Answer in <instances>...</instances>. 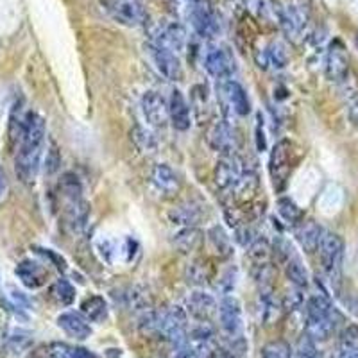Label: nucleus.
<instances>
[{
	"label": "nucleus",
	"mask_w": 358,
	"mask_h": 358,
	"mask_svg": "<svg viewBox=\"0 0 358 358\" xmlns=\"http://www.w3.org/2000/svg\"><path fill=\"white\" fill-rule=\"evenodd\" d=\"M45 134H47V126L43 117L31 111L27 115L24 136L17 155V176L24 183H33L36 179L41 165V155H43Z\"/></svg>",
	"instance_id": "obj_1"
},
{
	"label": "nucleus",
	"mask_w": 358,
	"mask_h": 358,
	"mask_svg": "<svg viewBox=\"0 0 358 358\" xmlns=\"http://www.w3.org/2000/svg\"><path fill=\"white\" fill-rule=\"evenodd\" d=\"M335 310L330 299L322 294H315L306 303V335L313 341H328L337 324Z\"/></svg>",
	"instance_id": "obj_2"
},
{
	"label": "nucleus",
	"mask_w": 358,
	"mask_h": 358,
	"mask_svg": "<svg viewBox=\"0 0 358 358\" xmlns=\"http://www.w3.org/2000/svg\"><path fill=\"white\" fill-rule=\"evenodd\" d=\"M101 6L111 20L126 27H142L147 22V13L138 0H101Z\"/></svg>",
	"instance_id": "obj_3"
},
{
	"label": "nucleus",
	"mask_w": 358,
	"mask_h": 358,
	"mask_svg": "<svg viewBox=\"0 0 358 358\" xmlns=\"http://www.w3.org/2000/svg\"><path fill=\"white\" fill-rule=\"evenodd\" d=\"M158 335L163 341L171 342L174 346L185 348L188 335L187 312L181 306H171V308L159 313Z\"/></svg>",
	"instance_id": "obj_4"
},
{
	"label": "nucleus",
	"mask_w": 358,
	"mask_h": 358,
	"mask_svg": "<svg viewBox=\"0 0 358 358\" xmlns=\"http://www.w3.org/2000/svg\"><path fill=\"white\" fill-rule=\"evenodd\" d=\"M317 252L324 273L328 274V278L335 280L338 273H341L342 257H344V242H342V238L337 233L324 231Z\"/></svg>",
	"instance_id": "obj_5"
},
{
	"label": "nucleus",
	"mask_w": 358,
	"mask_h": 358,
	"mask_svg": "<svg viewBox=\"0 0 358 358\" xmlns=\"http://www.w3.org/2000/svg\"><path fill=\"white\" fill-rule=\"evenodd\" d=\"M188 20H190L194 31L203 38H215L220 31L219 17H217L215 9L208 4L206 0L190 2Z\"/></svg>",
	"instance_id": "obj_6"
},
{
	"label": "nucleus",
	"mask_w": 358,
	"mask_h": 358,
	"mask_svg": "<svg viewBox=\"0 0 358 358\" xmlns=\"http://www.w3.org/2000/svg\"><path fill=\"white\" fill-rule=\"evenodd\" d=\"M268 172L276 190H283L290 172H292V143L289 140H281L274 145L268 159Z\"/></svg>",
	"instance_id": "obj_7"
},
{
	"label": "nucleus",
	"mask_w": 358,
	"mask_h": 358,
	"mask_svg": "<svg viewBox=\"0 0 358 358\" xmlns=\"http://www.w3.org/2000/svg\"><path fill=\"white\" fill-rule=\"evenodd\" d=\"M220 104H222L224 113L238 115V117H248L251 111V102H249L248 92L241 83L231 81V79H224L219 85V94Z\"/></svg>",
	"instance_id": "obj_8"
},
{
	"label": "nucleus",
	"mask_w": 358,
	"mask_h": 358,
	"mask_svg": "<svg viewBox=\"0 0 358 358\" xmlns=\"http://www.w3.org/2000/svg\"><path fill=\"white\" fill-rule=\"evenodd\" d=\"M220 328L231 341H238L244 334V317H242L241 301L235 296H224L219 303Z\"/></svg>",
	"instance_id": "obj_9"
},
{
	"label": "nucleus",
	"mask_w": 358,
	"mask_h": 358,
	"mask_svg": "<svg viewBox=\"0 0 358 358\" xmlns=\"http://www.w3.org/2000/svg\"><path fill=\"white\" fill-rule=\"evenodd\" d=\"M326 78L331 83H344L350 76V54H348L344 41L335 38L328 47L324 63Z\"/></svg>",
	"instance_id": "obj_10"
},
{
	"label": "nucleus",
	"mask_w": 358,
	"mask_h": 358,
	"mask_svg": "<svg viewBox=\"0 0 358 358\" xmlns=\"http://www.w3.org/2000/svg\"><path fill=\"white\" fill-rule=\"evenodd\" d=\"M204 69L206 72L212 76V78L224 81V79H229L233 72H235V59H233V54L229 52L228 47L224 45H212L210 49L206 50V56H204Z\"/></svg>",
	"instance_id": "obj_11"
},
{
	"label": "nucleus",
	"mask_w": 358,
	"mask_h": 358,
	"mask_svg": "<svg viewBox=\"0 0 358 358\" xmlns=\"http://www.w3.org/2000/svg\"><path fill=\"white\" fill-rule=\"evenodd\" d=\"M248 171L241 158L236 155H224L222 158L217 162L215 167V183L220 190H233L242 174Z\"/></svg>",
	"instance_id": "obj_12"
},
{
	"label": "nucleus",
	"mask_w": 358,
	"mask_h": 358,
	"mask_svg": "<svg viewBox=\"0 0 358 358\" xmlns=\"http://www.w3.org/2000/svg\"><path fill=\"white\" fill-rule=\"evenodd\" d=\"M213 330L206 322L201 321V326L194 328L190 334L187 335V342H185V350L188 351V355L196 358H212L213 351H215V344H213Z\"/></svg>",
	"instance_id": "obj_13"
},
{
	"label": "nucleus",
	"mask_w": 358,
	"mask_h": 358,
	"mask_svg": "<svg viewBox=\"0 0 358 358\" xmlns=\"http://www.w3.org/2000/svg\"><path fill=\"white\" fill-rule=\"evenodd\" d=\"M151 185L163 199H172L181 190V179L167 163H158L151 171Z\"/></svg>",
	"instance_id": "obj_14"
},
{
	"label": "nucleus",
	"mask_w": 358,
	"mask_h": 358,
	"mask_svg": "<svg viewBox=\"0 0 358 358\" xmlns=\"http://www.w3.org/2000/svg\"><path fill=\"white\" fill-rule=\"evenodd\" d=\"M142 113L145 122L152 127H163L171 120L167 99L155 90L147 92L142 97Z\"/></svg>",
	"instance_id": "obj_15"
},
{
	"label": "nucleus",
	"mask_w": 358,
	"mask_h": 358,
	"mask_svg": "<svg viewBox=\"0 0 358 358\" xmlns=\"http://www.w3.org/2000/svg\"><path fill=\"white\" fill-rule=\"evenodd\" d=\"M152 43L169 49L172 52H181L187 43V33L185 27L178 22H169V24H159L158 27L152 31Z\"/></svg>",
	"instance_id": "obj_16"
},
{
	"label": "nucleus",
	"mask_w": 358,
	"mask_h": 358,
	"mask_svg": "<svg viewBox=\"0 0 358 358\" xmlns=\"http://www.w3.org/2000/svg\"><path fill=\"white\" fill-rule=\"evenodd\" d=\"M149 52H151L155 66L163 78H167L169 81H179L183 78V66H181L178 54L155 43H149Z\"/></svg>",
	"instance_id": "obj_17"
},
{
	"label": "nucleus",
	"mask_w": 358,
	"mask_h": 358,
	"mask_svg": "<svg viewBox=\"0 0 358 358\" xmlns=\"http://www.w3.org/2000/svg\"><path fill=\"white\" fill-rule=\"evenodd\" d=\"M208 143L220 155H236V136L228 120H217L208 131Z\"/></svg>",
	"instance_id": "obj_18"
},
{
	"label": "nucleus",
	"mask_w": 358,
	"mask_h": 358,
	"mask_svg": "<svg viewBox=\"0 0 358 358\" xmlns=\"http://www.w3.org/2000/svg\"><path fill=\"white\" fill-rule=\"evenodd\" d=\"M322 233L324 231H322V228L315 222V220L303 219L301 222L296 224V231H294V235H296L297 244L301 245L303 251L312 255V252L317 251L319 244H321Z\"/></svg>",
	"instance_id": "obj_19"
},
{
	"label": "nucleus",
	"mask_w": 358,
	"mask_h": 358,
	"mask_svg": "<svg viewBox=\"0 0 358 358\" xmlns=\"http://www.w3.org/2000/svg\"><path fill=\"white\" fill-rule=\"evenodd\" d=\"M308 20V9L303 6H287L280 11V25L289 38L299 36Z\"/></svg>",
	"instance_id": "obj_20"
},
{
	"label": "nucleus",
	"mask_w": 358,
	"mask_h": 358,
	"mask_svg": "<svg viewBox=\"0 0 358 358\" xmlns=\"http://www.w3.org/2000/svg\"><path fill=\"white\" fill-rule=\"evenodd\" d=\"M57 326L65 331L69 337L76 341H85L92 335V326L88 324V319L78 312H65L57 317Z\"/></svg>",
	"instance_id": "obj_21"
},
{
	"label": "nucleus",
	"mask_w": 358,
	"mask_h": 358,
	"mask_svg": "<svg viewBox=\"0 0 358 358\" xmlns=\"http://www.w3.org/2000/svg\"><path fill=\"white\" fill-rule=\"evenodd\" d=\"M169 117H171L174 129L178 131H187L192 126L190 108H188L185 95L179 90H172L171 101H169Z\"/></svg>",
	"instance_id": "obj_22"
},
{
	"label": "nucleus",
	"mask_w": 358,
	"mask_h": 358,
	"mask_svg": "<svg viewBox=\"0 0 358 358\" xmlns=\"http://www.w3.org/2000/svg\"><path fill=\"white\" fill-rule=\"evenodd\" d=\"M187 306L190 310V313L199 321H208L212 317L213 313L219 310V305H217L215 297L208 292H192L190 296L187 297Z\"/></svg>",
	"instance_id": "obj_23"
},
{
	"label": "nucleus",
	"mask_w": 358,
	"mask_h": 358,
	"mask_svg": "<svg viewBox=\"0 0 358 358\" xmlns=\"http://www.w3.org/2000/svg\"><path fill=\"white\" fill-rule=\"evenodd\" d=\"M17 276L27 289H40L47 281V271L33 260H24L17 265Z\"/></svg>",
	"instance_id": "obj_24"
},
{
	"label": "nucleus",
	"mask_w": 358,
	"mask_h": 358,
	"mask_svg": "<svg viewBox=\"0 0 358 358\" xmlns=\"http://www.w3.org/2000/svg\"><path fill=\"white\" fill-rule=\"evenodd\" d=\"M169 219L176 226H183V228H196L199 220L203 219V208L196 203H185L179 204L178 208L169 212Z\"/></svg>",
	"instance_id": "obj_25"
},
{
	"label": "nucleus",
	"mask_w": 358,
	"mask_h": 358,
	"mask_svg": "<svg viewBox=\"0 0 358 358\" xmlns=\"http://www.w3.org/2000/svg\"><path fill=\"white\" fill-rule=\"evenodd\" d=\"M27 111L24 110V101H17L11 108V115H9V142L15 145H20V140L24 136L25 122H27Z\"/></svg>",
	"instance_id": "obj_26"
},
{
	"label": "nucleus",
	"mask_w": 358,
	"mask_h": 358,
	"mask_svg": "<svg viewBox=\"0 0 358 358\" xmlns=\"http://www.w3.org/2000/svg\"><path fill=\"white\" fill-rule=\"evenodd\" d=\"M45 358H97L85 348L70 346L66 342H50L45 348Z\"/></svg>",
	"instance_id": "obj_27"
},
{
	"label": "nucleus",
	"mask_w": 358,
	"mask_h": 358,
	"mask_svg": "<svg viewBox=\"0 0 358 358\" xmlns=\"http://www.w3.org/2000/svg\"><path fill=\"white\" fill-rule=\"evenodd\" d=\"M172 244L179 252H192L196 251L203 244V233L197 228H183L178 231L172 238Z\"/></svg>",
	"instance_id": "obj_28"
},
{
	"label": "nucleus",
	"mask_w": 358,
	"mask_h": 358,
	"mask_svg": "<svg viewBox=\"0 0 358 358\" xmlns=\"http://www.w3.org/2000/svg\"><path fill=\"white\" fill-rule=\"evenodd\" d=\"M260 301H262V319L265 324H273L280 315V303H278L276 296H274L271 285L262 287L260 292Z\"/></svg>",
	"instance_id": "obj_29"
},
{
	"label": "nucleus",
	"mask_w": 358,
	"mask_h": 358,
	"mask_svg": "<svg viewBox=\"0 0 358 358\" xmlns=\"http://www.w3.org/2000/svg\"><path fill=\"white\" fill-rule=\"evenodd\" d=\"M81 312L88 321L92 322H101L106 319L108 315V305L104 301V297L101 296H90L85 299L81 305Z\"/></svg>",
	"instance_id": "obj_30"
},
{
	"label": "nucleus",
	"mask_w": 358,
	"mask_h": 358,
	"mask_svg": "<svg viewBox=\"0 0 358 358\" xmlns=\"http://www.w3.org/2000/svg\"><path fill=\"white\" fill-rule=\"evenodd\" d=\"M285 274L289 281L296 289H306L308 287V273H306L305 265L301 260L296 257H289L285 262Z\"/></svg>",
	"instance_id": "obj_31"
},
{
	"label": "nucleus",
	"mask_w": 358,
	"mask_h": 358,
	"mask_svg": "<svg viewBox=\"0 0 358 358\" xmlns=\"http://www.w3.org/2000/svg\"><path fill=\"white\" fill-rule=\"evenodd\" d=\"M208 241H210V245H212L213 252H215L217 257L220 258H228L231 257L233 248H231V241H229V236L226 235L220 226H213L210 231H208Z\"/></svg>",
	"instance_id": "obj_32"
},
{
	"label": "nucleus",
	"mask_w": 358,
	"mask_h": 358,
	"mask_svg": "<svg viewBox=\"0 0 358 358\" xmlns=\"http://www.w3.org/2000/svg\"><path fill=\"white\" fill-rule=\"evenodd\" d=\"M88 213L90 206L86 201L73 199L69 201V204H66V220H69L73 229H79L85 226L86 220H88Z\"/></svg>",
	"instance_id": "obj_33"
},
{
	"label": "nucleus",
	"mask_w": 358,
	"mask_h": 358,
	"mask_svg": "<svg viewBox=\"0 0 358 358\" xmlns=\"http://www.w3.org/2000/svg\"><path fill=\"white\" fill-rule=\"evenodd\" d=\"M337 358H358V326H350L344 330Z\"/></svg>",
	"instance_id": "obj_34"
},
{
	"label": "nucleus",
	"mask_w": 358,
	"mask_h": 358,
	"mask_svg": "<svg viewBox=\"0 0 358 358\" xmlns=\"http://www.w3.org/2000/svg\"><path fill=\"white\" fill-rule=\"evenodd\" d=\"M50 297H52L54 301L59 303L63 306L72 305L73 299H76V289L72 287L69 280H56L50 287Z\"/></svg>",
	"instance_id": "obj_35"
},
{
	"label": "nucleus",
	"mask_w": 358,
	"mask_h": 358,
	"mask_svg": "<svg viewBox=\"0 0 358 358\" xmlns=\"http://www.w3.org/2000/svg\"><path fill=\"white\" fill-rule=\"evenodd\" d=\"M59 192L66 197V201L83 199V185L73 172H66L59 179Z\"/></svg>",
	"instance_id": "obj_36"
},
{
	"label": "nucleus",
	"mask_w": 358,
	"mask_h": 358,
	"mask_svg": "<svg viewBox=\"0 0 358 358\" xmlns=\"http://www.w3.org/2000/svg\"><path fill=\"white\" fill-rule=\"evenodd\" d=\"M278 213L281 215V219L287 220L289 224H297L303 220L301 208L297 206L290 197H280L278 199Z\"/></svg>",
	"instance_id": "obj_37"
},
{
	"label": "nucleus",
	"mask_w": 358,
	"mask_h": 358,
	"mask_svg": "<svg viewBox=\"0 0 358 358\" xmlns=\"http://www.w3.org/2000/svg\"><path fill=\"white\" fill-rule=\"evenodd\" d=\"M131 140H133L134 145L138 147L140 151L143 152H152L156 149V145H158L155 134H152L149 129H145V127H140V126H136L133 131H131Z\"/></svg>",
	"instance_id": "obj_38"
},
{
	"label": "nucleus",
	"mask_w": 358,
	"mask_h": 358,
	"mask_svg": "<svg viewBox=\"0 0 358 358\" xmlns=\"http://www.w3.org/2000/svg\"><path fill=\"white\" fill-rule=\"evenodd\" d=\"M262 358H292V348L285 341H271L262 348Z\"/></svg>",
	"instance_id": "obj_39"
},
{
	"label": "nucleus",
	"mask_w": 358,
	"mask_h": 358,
	"mask_svg": "<svg viewBox=\"0 0 358 358\" xmlns=\"http://www.w3.org/2000/svg\"><path fill=\"white\" fill-rule=\"evenodd\" d=\"M267 59L268 63L276 69H283L289 63V54H287L285 47L280 43V41H273V43L268 45L267 50Z\"/></svg>",
	"instance_id": "obj_40"
},
{
	"label": "nucleus",
	"mask_w": 358,
	"mask_h": 358,
	"mask_svg": "<svg viewBox=\"0 0 358 358\" xmlns=\"http://www.w3.org/2000/svg\"><path fill=\"white\" fill-rule=\"evenodd\" d=\"M317 355L315 351V341H313L310 335H303L297 342V350H296V358H312Z\"/></svg>",
	"instance_id": "obj_41"
},
{
	"label": "nucleus",
	"mask_w": 358,
	"mask_h": 358,
	"mask_svg": "<svg viewBox=\"0 0 358 358\" xmlns=\"http://www.w3.org/2000/svg\"><path fill=\"white\" fill-rule=\"evenodd\" d=\"M59 163H62V156H59V151L56 149V145H52L47 152V159H45V169L49 174L56 172L59 169Z\"/></svg>",
	"instance_id": "obj_42"
},
{
	"label": "nucleus",
	"mask_w": 358,
	"mask_h": 358,
	"mask_svg": "<svg viewBox=\"0 0 358 358\" xmlns=\"http://www.w3.org/2000/svg\"><path fill=\"white\" fill-rule=\"evenodd\" d=\"M29 344H31V338H27L25 335H13V337L9 338V348L13 350V353H20V351L25 350Z\"/></svg>",
	"instance_id": "obj_43"
},
{
	"label": "nucleus",
	"mask_w": 358,
	"mask_h": 358,
	"mask_svg": "<svg viewBox=\"0 0 358 358\" xmlns=\"http://www.w3.org/2000/svg\"><path fill=\"white\" fill-rule=\"evenodd\" d=\"M36 252H38V255H41V257L49 258V260L52 262V264L56 265V267L59 268V271H65V268H66L65 260H63L62 257H57L56 252L50 251V249H36Z\"/></svg>",
	"instance_id": "obj_44"
},
{
	"label": "nucleus",
	"mask_w": 358,
	"mask_h": 358,
	"mask_svg": "<svg viewBox=\"0 0 358 358\" xmlns=\"http://www.w3.org/2000/svg\"><path fill=\"white\" fill-rule=\"evenodd\" d=\"M348 108H350V118L355 124H358V92H355L350 97Z\"/></svg>",
	"instance_id": "obj_45"
},
{
	"label": "nucleus",
	"mask_w": 358,
	"mask_h": 358,
	"mask_svg": "<svg viewBox=\"0 0 358 358\" xmlns=\"http://www.w3.org/2000/svg\"><path fill=\"white\" fill-rule=\"evenodd\" d=\"M257 147H258V151H265L264 118H262V115H258V126H257Z\"/></svg>",
	"instance_id": "obj_46"
},
{
	"label": "nucleus",
	"mask_w": 358,
	"mask_h": 358,
	"mask_svg": "<svg viewBox=\"0 0 358 358\" xmlns=\"http://www.w3.org/2000/svg\"><path fill=\"white\" fill-rule=\"evenodd\" d=\"M9 192V185H8V178H6L4 171L0 169V203L6 199V196H8Z\"/></svg>",
	"instance_id": "obj_47"
},
{
	"label": "nucleus",
	"mask_w": 358,
	"mask_h": 358,
	"mask_svg": "<svg viewBox=\"0 0 358 358\" xmlns=\"http://www.w3.org/2000/svg\"><path fill=\"white\" fill-rule=\"evenodd\" d=\"M212 358H235V355L228 353V351H224V350H215L213 351Z\"/></svg>",
	"instance_id": "obj_48"
},
{
	"label": "nucleus",
	"mask_w": 358,
	"mask_h": 358,
	"mask_svg": "<svg viewBox=\"0 0 358 358\" xmlns=\"http://www.w3.org/2000/svg\"><path fill=\"white\" fill-rule=\"evenodd\" d=\"M172 358H190V355H188V351L185 348H179V351Z\"/></svg>",
	"instance_id": "obj_49"
},
{
	"label": "nucleus",
	"mask_w": 358,
	"mask_h": 358,
	"mask_svg": "<svg viewBox=\"0 0 358 358\" xmlns=\"http://www.w3.org/2000/svg\"><path fill=\"white\" fill-rule=\"evenodd\" d=\"M355 45H357V50H358V34L355 36Z\"/></svg>",
	"instance_id": "obj_50"
},
{
	"label": "nucleus",
	"mask_w": 358,
	"mask_h": 358,
	"mask_svg": "<svg viewBox=\"0 0 358 358\" xmlns=\"http://www.w3.org/2000/svg\"><path fill=\"white\" fill-rule=\"evenodd\" d=\"M312 358H321V357H319V355H315V357H312Z\"/></svg>",
	"instance_id": "obj_51"
},
{
	"label": "nucleus",
	"mask_w": 358,
	"mask_h": 358,
	"mask_svg": "<svg viewBox=\"0 0 358 358\" xmlns=\"http://www.w3.org/2000/svg\"><path fill=\"white\" fill-rule=\"evenodd\" d=\"M188 2H197V0H188Z\"/></svg>",
	"instance_id": "obj_52"
},
{
	"label": "nucleus",
	"mask_w": 358,
	"mask_h": 358,
	"mask_svg": "<svg viewBox=\"0 0 358 358\" xmlns=\"http://www.w3.org/2000/svg\"><path fill=\"white\" fill-rule=\"evenodd\" d=\"M29 358H40V357H29Z\"/></svg>",
	"instance_id": "obj_53"
}]
</instances>
